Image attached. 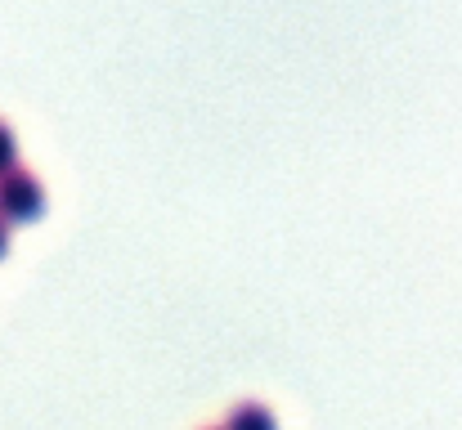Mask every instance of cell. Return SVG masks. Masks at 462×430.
Here are the masks:
<instances>
[{
  "label": "cell",
  "mask_w": 462,
  "mask_h": 430,
  "mask_svg": "<svg viewBox=\"0 0 462 430\" xmlns=\"http://www.w3.org/2000/svg\"><path fill=\"white\" fill-rule=\"evenodd\" d=\"M14 157H18V143H14V131L0 122V170H9L14 166Z\"/></svg>",
  "instance_id": "3"
},
{
  "label": "cell",
  "mask_w": 462,
  "mask_h": 430,
  "mask_svg": "<svg viewBox=\"0 0 462 430\" xmlns=\"http://www.w3.org/2000/svg\"><path fill=\"white\" fill-rule=\"evenodd\" d=\"M45 211V188L32 170L23 166H9L0 170V220L5 224H18V220H36Z\"/></svg>",
  "instance_id": "1"
},
{
  "label": "cell",
  "mask_w": 462,
  "mask_h": 430,
  "mask_svg": "<svg viewBox=\"0 0 462 430\" xmlns=\"http://www.w3.org/2000/svg\"><path fill=\"white\" fill-rule=\"evenodd\" d=\"M5 247H9V224L0 220V252H5Z\"/></svg>",
  "instance_id": "4"
},
{
  "label": "cell",
  "mask_w": 462,
  "mask_h": 430,
  "mask_svg": "<svg viewBox=\"0 0 462 430\" xmlns=\"http://www.w3.org/2000/svg\"><path fill=\"white\" fill-rule=\"evenodd\" d=\"M225 430H274V417L261 404H243V408L229 413V426Z\"/></svg>",
  "instance_id": "2"
}]
</instances>
